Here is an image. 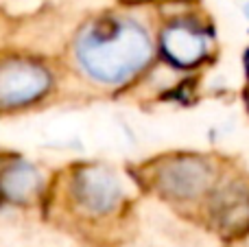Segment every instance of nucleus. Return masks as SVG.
Segmentation results:
<instances>
[{
    "label": "nucleus",
    "instance_id": "nucleus-7",
    "mask_svg": "<svg viewBox=\"0 0 249 247\" xmlns=\"http://www.w3.org/2000/svg\"><path fill=\"white\" fill-rule=\"evenodd\" d=\"M245 16L249 18V4H247V7H245Z\"/></svg>",
    "mask_w": 249,
    "mask_h": 247
},
{
    "label": "nucleus",
    "instance_id": "nucleus-5",
    "mask_svg": "<svg viewBox=\"0 0 249 247\" xmlns=\"http://www.w3.org/2000/svg\"><path fill=\"white\" fill-rule=\"evenodd\" d=\"M164 51L175 64L193 66L206 53V39L186 26H173L164 33Z\"/></svg>",
    "mask_w": 249,
    "mask_h": 247
},
{
    "label": "nucleus",
    "instance_id": "nucleus-1",
    "mask_svg": "<svg viewBox=\"0 0 249 247\" xmlns=\"http://www.w3.org/2000/svg\"><path fill=\"white\" fill-rule=\"evenodd\" d=\"M81 68L101 83H123L151 57V44L138 24L112 20L92 24L77 42Z\"/></svg>",
    "mask_w": 249,
    "mask_h": 247
},
{
    "label": "nucleus",
    "instance_id": "nucleus-3",
    "mask_svg": "<svg viewBox=\"0 0 249 247\" xmlns=\"http://www.w3.org/2000/svg\"><path fill=\"white\" fill-rule=\"evenodd\" d=\"M74 193L83 208L90 212H105L121 197L118 182L103 169H86L74 179Z\"/></svg>",
    "mask_w": 249,
    "mask_h": 247
},
{
    "label": "nucleus",
    "instance_id": "nucleus-2",
    "mask_svg": "<svg viewBox=\"0 0 249 247\" xmlns=\"http://www.w3.org/2000/svg\"><path fill=\"white\" fill-rule=\"evenodd\" d=\"M48 88V74L39 66L11 61L0 68V105H22L35 101Z\"/></svg>",
    "mask_w": 249,
    "mask_h": 247
},
{
    "label": "nucleus",
    "instance_id": "nucleus-4",
    "mask_svg": "<svg viewBox=\"0 0 249 247\" xmlns=\"http://www.w3.org/2000/svg\"><path fill=\"white\" fill-rule=\"evenodd\" d=\"M162 184L171 195L177 197H195L208 184V171L201 162L181 160L171 164L162 175Z\"/></svg>",
    "mask_w": 249,
    "mask_h": 247
},
{
    "label": "nucleus",
    "instance_id": "nucleus-6",
    "mask_svg": "<svg viewBox=\"0 0 249 247\" xmlns=\"http://www.w3.org/2000/svg\"><path fill=\"white\" fill-rule=\"evenodd\" d=\"M39 186V175L29 164H13L9 171H4L0 179V188L7 197L16 201H22L31 197Z\"/></svg>",
    "mask_w": 249,
    "mask_h": 247
}]
</instances>
